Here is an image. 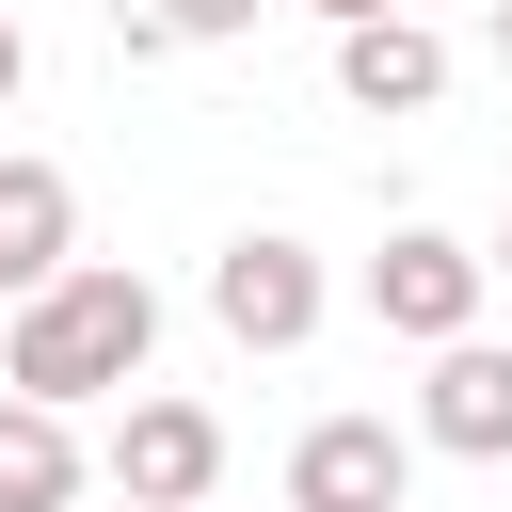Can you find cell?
Instances as JSON below:
<instances>
[{
    "label": "cell",
    "instance_id": "cell-10",
    "mask_svg": "<svg viewBox=\"0 0 512 512\" xmlns=\"http://www.w3.org/2000/svg\"><path fill=\"white\" fill-rule=\"evenodd\" d=\"M160 32L176 48H224V32H256V0H160Z\"/></svg>",
    "mask_w": 512,
    "mask_h": 512
},
{
    "label": "cell",
    "instance_id": "cell-7",
    "mask_svg": "<svg viewBox=\"0 0 512 512\" xmlns=\"http://www.w3.org/2000/svg\"><path fill=\"white\" fill-rule=\"evenodd\" d=\"M336 96H352V112H432V96H448V32L352 16V32H336Z\"/></svg>",
    "mask_w": 512,
    "mask_h": 512
},
{
    "label": "cell",
    "instance_id": "cell-8",
    "mask_svg": "<svg viewBox=\"0 0 512 512\" xmlns=\"http://www.w3.org/2000/svg\"><path fill=\"white\" fill-rule=\"evenodd\" d=\"M80 256V192H64V160H16L0 144V288H48Z\"/></svg>",
    "mask_w": 512,
    "mask_h": 512
},
{
    "label": "cell",
    "instance_id": "cell-6",
    "mask_svg": "<svg viewBox=\"0 0 512 512\" xmlns=\"http://www.w3.org/2000/svg\"><path fill=\"white\" fill-rule=\"evenodd\" d=\"M416 448L448 464H512V336H448L416 384Z\"/></svg>",
    "mask_w": 512,
    "mask_h": 512
},
{
    "label": "cell",
    "instance_id": "cell-1",
    "mask_svg": "<svg viewBox=\"0 0 512 512\" xmlns=\"http://www.w3.org/2000/svg\"><path fill=\"white\" fill-rule=\"evenodd\" d=\"M144 352H160V288H144L128 256H64L48 288H16V304H0V384H16V400H48V416L128 400V384H144Z\"/></svg>",
    "mask_w": 512,
    "mask_h": 512
},
{
    "label": "cell",
    "instance_id": "cell-12",
    "mask_svg": "<svg viewBox=\"0 0 512 512\" xmlns=\"http://www.w3.org/2000/svg\"><path fill=\"white\" fill-rule=\"evenodd\" d=\"M304 16H336V32H352V16H400V0H304Z\"/></svg>",
    "mask_w": 512,
    "mask_h": 512
},
{
    "label": "cell",
    "instance_id": "cell-13",
    "mask_svg": "<svg viewBox=\"0 0 512 512\" xmlns=\"http://www.w3.org/2000/svg\"><path fill=\"white\" fill-rule=\"evenodd\" d=\"M496 64H512V0H496Z\"/></svg>",
    "mask_w": 512,
    "mask_h": 512
},
{
    "label": "cell",
    "instance_id": "cell-9",
    "mask_svg": "<svg viewBox=\"0 0 512 512\" xmlns=\"http://www.w3.org/2000/svg\"><path fill=\"white\" fill-rule=\"evenodd\" d=\"M80 480H96V464H80V432H64L48 400H16V384H0V512H80Z\"/></svg>",
    "mask_w": 512,
    "mask_h": 512
},
{
    "label": "cell",
    "instance_id": "cell-3",
    "mask_svg": "<svg viewBox=\"0 0 512 512\" xmlns=\"http://www.w3.org/2000/svg\"><path fill=\"white\" fill-rule=\"evenodd\" d=\"M480 288H496V256H480V240H448V224H400V240L368 256V320H384V336H416V352L480 336Z\"/></svg>",
    "mask_w": 512,
    "mask_h": 512
},
{
    "label": "cell",
    "instance_id": "cell-4",
    "mask_svg": "<svg viewBox=\"0 0 512 512\" xmlns=\"http://www.w3.org/2000/svg\"><path fill=\"white\" fill-rule=\"evenodd\" d=\"M112 496L128 512H208L224 496V416L208 400H128L112 416Z\"/></svg>",
    "mask_w": 512,
    "mask_h": 512
},
{
    "label": "cell",
    "instance_id": "cell-2",
    "mask_svg": "<svg viewBox=\"0 0 512 512\" xmlns=\"http://www.w3.org/2000/svg\"><path fill=\"white\" fill-rule=\"evenodd\" d=\"M320 304H336V288H320V256H304L288 224H240V240L208 256V320H224L240 352H304Z\"/></svg>",
    "mask_w": 512,
    "mask_h": 512
},
{
    "label": "cell",
    "instance_id": "cell-5",
    "mask_svg": "<svg viewBox=\"0 0 512 512\" xmlns=\"http://www.w3.org/2000/svg\"><path fill=\"white\" fill-rule=\"evenodd\" d=\"M416 496V432L400 416H320L288 448V512H400Z\"/></svg>",
    "mask_w": 512,
    "mask_h": 512
},
{
    "label": "cell",
    "instance_id": "cell-11",
    "mask_svg": "<svg viewBox=\"0 0 512 512\" xmlns=\"http://www.w3.org/2000/svg\"><path fill=\"white\" fill-rule=\"evenodd\" d=\"M16 80H32V32H16V16H0V112H16Z\"/></svg>",
    "mask_w": 512,
    "mask_h": 512
},
{
    "label": "cell",
    "instance_id": "cell-14",
    "mask_svg": "<svg viewBox=\"0 0 512 512\" xmlns=\"http://www.w3.org/2000/svg\"><path fill=\"white\" fill-rule=\"evenodd\" d=\"M496 272H512V224H496Z\"/></svg>",
    "mask_w": 512,
    "mask_h": 512
},
{
    "label": "cell",
    "instance_id": "cell-15",
    "mask_svg": "<svg viewBox=\"0 0 512 512\" xmlns=\"http://www.w3.org/2000/svg\"><path fill=\"white\" fill-rule=\"evenodd\" d=\"M0 304H16V288H0Z\"/></svg>",
    "mask_w": 512,
    "mask_h": 512
}]
</instances>
